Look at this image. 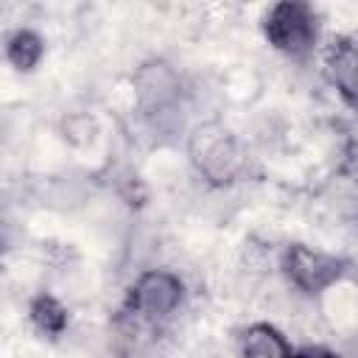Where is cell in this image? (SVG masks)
Here are the masks:
<instances>
[{
  "label": "cell",
  "instance_id": "cell-1",
  "mask_svg": "<svg viewBox=\"0 0 358 358\" xmlns=\"http://www.w3.org/2000/svg\"><path fill=\"white\" fill-rule=\"evenodd\" d=\"M266 36L277 50L305 56L316 42V17L308 0H277L266 17Z\"/></svg>",
  "mask_w": 358,
  "mask_h": 358
},
{
  "label": "cell",
  "instance_id": "cell-2",
  "mask_svg": "<svg viewBox=\"0 0 358 358\" xmlns=\"http://www.w3.org/2000/svg\"><path fill=\"white\" fill-rule=\"evenodd\" d=\"M182 302V282L171 271H145L131 288V310L140 322H162Z\"/></svg>",
  "mask_w": 358,
  "mask_h": 358
},
{
  "label": "cell",
  "instance_id": "cell-3",
  "mask_svg": "<svg viewBox=\"0 0 358 358\" xmlns=\"http://www.w3.org/2000/svg\"><path fill=\"white\" fill-rule=\"evenodd\" d=\"M201 137H196L193 154L199 159V168L213 179V182H229L238 168H241V151L235 145V140L221 131V129H204L199 131Z\"/></svg>",
  "mask_w": 358,
  "mask_h": 358
},
{
  "label": "cell",
  "instance_id": "cell-4",
  "mask_svg": "<svg viewBox=\"0 0 358 358\" xmlns=\"http://www.w3.org/2000/svg\"><path fill=\"white\" fill-rule=\"evenodd\" d=\"M285 271L294 285L313 294V291L327 288L341 274V263L336 257L313 252L308 246H291L285 252Z\"/></svg>",
  "mask_w": 358,
  "mask_h": 358
},
{
  "label": "cell",
  "instance_id": "cell-5",
  "mask_svg": "<svg viewBox=\"0 0 358 358\" xmlns=\"http://www.w3.org/2000/svg\"><path fill=\"white\" fill-rule=\"evenodd\" d=\"M327 67L333 76V84L358 103V39H341L333 42L327 53Z\"/></svg>",
  "mask_w": 358,
  "mask_h": 358
},
{
  "label": "cell",
  "instance_id": "cell-6",
  "mask_svg": "<svg viewBox=\"0 0 358 358\" xmlns=\"http://www.w3.org/2000/svg\"><path fill=\"white\" fill-rule=\"evenodd\" d=\"M243 352L257 355V358H274V355H288L291 344L268 324H252L243 333Z\"/></svg>",
  "mask_w": 358,
  "mask_h": 358
},
{
  "label": "cell",
  "instance_id": "cell-7",
  "mask_svg": "<svg viewBox=\"0 0 358 358\" xmlns=\"http://www.w3.org/2000/svg\"><path fill=\"white\" fill-rule=\"evenodd\" d=\"M140 95L157 106H162L168 98H173V90H176V81H173V73L165 67V64H148L143 73H140Z\"/></svg>",
  "mask_w": 358,
  "mask_h": 358
},
{
  "label": "cell",
  "instance_id": "cell-8",
  "mask_svg": "<svg viewBox=\"0 0 358 358\" xmlns=\"http://www.w3.org/2000/svg\"><path fill=\"white\" fill-rule=\"evenodd\" d=\"M42 56V42L36 34L31 31H17L11 39H8V62L17 67V70H31Z\"/></svg>",
  "mask_w": 358,
  "mask_h": 358
},
{
  "label": "cell",
  "instance_id": "cell-9",
  "mask_svg": "<svg viewBox=\"0 0 358 358\" xmlns=\"http://www.w3.org/2000/svg\"><path fill=\"white\" fill-rule=\"evenodd\" d=\"M31 319L42 333H50V336L62 333L64 324H67V313L53 296H39L31 308Z\"/></svg>",
  "mask_w": 358,
  "mask_h": 358
}]
</instances>
